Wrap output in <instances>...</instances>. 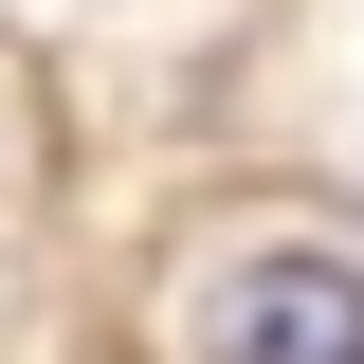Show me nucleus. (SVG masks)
<instances>
[{
    "mask_svg": "<svg viewBox=\"0 0 364 364\" xmlns=\"http://www.w3.org/2000/svg\"><path fill=\"white\" fill-rule=\"evenodd\" d=\"M219 364H364V273L346 255H255L219 291Z\"/></svg>",
    "mask_w": 364,
    "mask_h": 364,
    "instance_id": "f257e3e1",
    "label": "nucleus"
}]
</instances>
